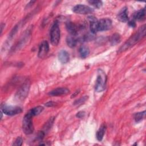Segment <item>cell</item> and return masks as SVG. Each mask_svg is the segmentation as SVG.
<instances>
[{"instance_id":"obj_11","label":"cell","mask_w":146,"mask_h":146,"mask_svg":"<svg viewBox=\"0 0 146 146\" xmlns=\"http://www.w3.org/2000/svg\"><path fill=\"white\" fill-rule=\"evenodd\" d=\"M66 27L67 31L72 35L75 36L78 34L79 30L80 29V27L76 25L71 22H67L66 24Z\"/></svg>"},{"instance_id":"obj_27","label":"cell","mask_w":146,"mask_h":146,"mask_svg":"<svg viewBox=\"0 0 146 146\" xmlns=\"http://www.w3.org/2000/svg\"><path fill=\"white\" fill-rule=\"evenodd\" d=\"M128 24L129 25L132 27H135L136 26V23H135V22L134 21H130L129 22H128Z\"/></svg>"},{"instance_id":"obj_19","label":"cell","mask_w":146,"mask_h":146,"mask_svg":"<svg viewBox=\"0 0 146 146\" xmlns=\"http://www.w3.org/2000/svg\"><path fill=\"white\" fill-rule=\"evenodd\" d=\"M43 110V107L41 106H39L33 108L32 109L29 110V111L28 112L30 115H31L33 116H36V115H39V113H40Z\"/></svg>"},{"instance_id":"obj_10","label":"cell","mask_w":146,"mask_h":146,"mask_svg":"<svg viewBox=\"0 0 146 146\" xmlns=\"http://www.w3.org/2000/svg\"><path fill=\"white\" fill-rule=\"evenodd\" d=\"M70 92L69 89L66 87H59L54 89L48 92V95L52 96H58L60 95H64Z\"/></svg>"},{"instance_id":"obj_26","label":"cell","mask_w":146,"mask_h":146,"mask_svg":"<svg viewBox=\"0 0 146 146\" xmlns=\"http://www.w3.org/2000/svg\"><path fill=\"white\" fill-rule=\"evenodd\" d=\"M55 104H56V103H55V102H48L46 103L44 105H45L46 107H52V106H55Z\"/></svg>"},{"instance_id":"obj_28","label":"cell","mask_w":146,"mask_h":146,"mask_svg":"<svg viewBox=\"0 0 146 146\" xmlns=\"http://www.w3.org/2000/svg\"><path fill=\"white\" fill-rule=\"evenodd\" d=\"M79 92V91H76L75 92V93L74 94H72V95L71 98H72V97H74V96H75V95H76V94H78Z\"/></svg>"},{"instance_id":"obj_7","label":"cell","mask_w":146,"mask_h":146,"mask_svg":"<svg viewBox=\"0 0 146 146\" xmlns=\"http://www.w3.org/2000/svg\"><path fill=\"white\" fill-rule=\"evenodd\" d=\"M72 10L74 13L79 14H88L94 12L93 9L88 6L82 4H79L73 7Z\"/></svg>"},{"instance_id":"obj_22","label":"cell","mask_w":146,"mask_h":146,"mask_svg":"<svg viewBox=\"0 0 146 146\" xmlns=\"http://www.w3.org/2000/svg\"><path fill=\"white\" fill-rule=\"evenodd\" d=\"M88 3L98 9L102 7L103 5V2L101 1H89Z\"/></svg>"},{"instance_id":"obj_8","label":"cell","mask_w":146,"mask_h":146,"mask_svg":"<svg viewBox=\"0 0 146 146\" xmlns=\"http://www.w3.org/2000/svg\"><path fill=\"white\" fill-rule=\"evenodd\" d=\"M112 21L109 18H102L98 22V31H106L112 27Z\"/></svg>"},{"instance_id":"obj_5","label":"cell","mask_w":146,"mask_h":146,"mask_svg":"<svg viewBox=\"0 0 146 146\" xmlns=\"http://www.w3.org/2000/svg\"><path fill=\"white\" fill-rule=\"evenodd\" d=\"M30 83L29 81L25 82L17 91L15 98L18 101H23L27 96L29 94L30 90Z\"/></svg>"},{"instance_id":"obj_1","label":"cell","mask_w":146,"mask_h":146,"mask_svg":"<svg viewBox=\"0 0 146 146\" xmlns=\"http://www.w3.org/2000/svg\"><path fill=\"white\" fill-rule=\"evenodd\" d=\"M146 29L145 25H144L141 27L139 28L138 31L134 34L132 36H131L127 41L123 44L119 50V52H123L124 51L127 50L129 48L138 42H139L143 38H144L145 35Z\"/></svg>"},{"instance_id":"obj_2","label":"cell","mask_w":146,"mask_h":146,"mask_svg":"<svg viewBox=\"0 0 146 146\" xmlns=\"http://www.w3.org/2000/svg\"><path fill=\"white\" fill-rule=\"evenodd\" d=\"M60 38V30L58 22H55L50 30V41L53 46H57Z\"/></svg>"},{"instance_id":"obj_25","label":"cell","mask_w":146,"mask_h":146,"mask_svg":"<svg viewBox=\"0 0 146 146\" xmlns=\"http://www.w3.org/2000/svg\"><path fill=\"white\" fill-rule=\"evenodd\" d=\"M85 112L84 111H79L76 113V117L78 118H82L85 116Z\"/></svg>"},{"instance_id":"obj_3","label":"cell","mask_w":146,"mask_h":146,"mask_svg":"<svg viewBox=\"0 0 146 146\" xmlns=\"http://www.w3.org/2000/svg\"><path fill=\"white\" fill-rule=\"evenodd\" d=\"M33 116L27 112L24 116L22 121V129L26 135L31 134L34 132V125L32 117Z\"/></svg>"},{"instance_id":"obj_24","label":"cell","mask_w":146,"mask_h":146,"mask_svg":"<svg viewBox=\"0 0 146 146\" xmlns=\"http://www.w3.org/2000/svg\"><path fill=\"white\" fill-rule=\"evenodd\" d=\"M23 143V139L21 137H18L16 140L14 141V143L13 144V145L15 146H21L22 145Z\"/></svg>"},{"instance_id":"obj_23","label":"cell","mask_w":146,"mask_h":146,"mask_svg":"<svg viewBox=\"0 0 146 146\" xmlns=\"http://www.w3.org/2000/svg\"><path fill=\"white\" fill-rule=\"evenodd\" d=\"M87 98H88V96H83V97H82V98H79V99L76 100L74 102V104L75 106L81 105V104H83V103L87 100Z\"/></svg>"},{"instance_id":"obj_18","label":"cell","mask_w":146,"mask_h":146,"mask_svg":"<svg viewBox=\"0 0 146 146\" xmlns=\"http://www.w3.org/2000/svg\"><path fill=\"white\" fill-rule=\"evenodd\" d=\"M105 131H106V125L102 124L100 126L99 130L97 131L96 135V138L99 141H101L103 139Z\"/></svg>"},{"instance_id":"obj_20","label":"cell","mask_w":146,"mask_h":146,"mask_svg":"<svg viewBox=\"0 0 146 146\" xmlns=\"http://www.w3.org/2000/svg\"><path fill=\"white\" fill-rule=\"evenodd\" d=\"M120 40H121V36H120V34H119L117 33H115L111 36L110 41L111 45L113 46V45H116L117 43H119L120 42Z\"/></svg>"},{"instance_id":"obj_9","label":"cell","mask_w":146,"mask_h":146,"mask_svg":"<svg viewBox=\"0 0 146 146\" xmlns=\"http://www.w3.org/2000/svg\"><path fill=\"white\" fill-rule=\"evenodd\" d=\"M49 51V44L46 40H43L39 45L38 56L39 58H44Z\"/></svg>"},{"instance_id":"obj_16","label":"cell","mask_w":146,"mask_h":146,"mask_svg":"<svg viewBox=\"0 0 146 146\" xmlns=\"http://www.w3.org/2000/svg\"><path fill=\"white\" fill-rule=\"evenodd\" d=\"M79 52L81 58H86L90 54V49L87 46L83 45L80 47L79 49Z\"/></svg>"},{"instance_id":"obj_17","label":"cell","mask_w":146,"mask_h":146,"mask_svg":"<svg viewBox=\"0 0 146 146\" xmlns=\"http://www.w3.org/2000/svg\"><path fill=\"white\" fill-rule=\"evenodd\" d=\"M78 39L75 38L74 36H67L66 38V43L68 46H69L71 48L74 47L78 42Z\"/></svg>"},{"instance_id":"obj_15","label":"cell","mask_w":146,"mask_h":146,"mask_svg":"<svg viewBox=\"0 0 146 146\" xmlns=\"http://www.w3.org/2000/svg\"><path fill=\"white\" fill-rule=\"evenodd\" d=\"M145 9L144 8L137 11L133 15L134 19L139 21L144 20L145 19Z\"/></svg>"},{"instance_id":"obj_21","label":"cell","mask_w":146,"mask_h":146,"mask_svg":"<svg viewBox=\"0 0 146 146\" xmlns=\"http://www.w3.org/2000/svg\"><path fill=\"white\" fill-rule=\"evenodd\" d=\"M145 111L135 113L134 115V119H135V121L138 123V122L141 121L143 119H144V116H145Z\"/></svg>"},{"instance_id":"obj_4","label":"cell","mask_w":146,"mask_h":146,"mask_svg":"<svg viewBox=\"0 0 146 146\" xmlns=\"http://www.w3.org/2000/svg\"><path fill=\"white\" fill-rule=\"evenodd\" d=\"M107 77L104 71L102 70H99L98 72V76L96 81L95 91L96 92H102L106 88Z\"/></svg>"},{"instance_id":"obj_12","label":"cell","mask_w":146,"mask_h":146,"mask_svg":"<svg viewBox=\"0 0 146 146\" xmlns=\"http://www.w3.org/2000/svg\"><path fill=\"white\" fill-rule=\"evenodd\" d=\"M88 20L90 22V32L95 34H96L98 31V21L96 19V18L93 16H90L88 18Z\"/></svg>"},{"instance_id":"obj_14","label":"cell","mask_w":146,"mask_h":146,"mask_svg":"<svg viewBox=\"0 0 146 146\" xmlns=\"http://www.w3.org/2000/svg\"><path fill=\"white\" fill-rule=\"evenodd\" d=\"M58 58L62 63L64 64L69 61L70 55L66 50H62L58 54Z\"/></svg>"},{"instance_id":"obj_13","label":"cell","mask_w":146,"mask_h":146,"mask_svg":"<svg viewBox=\"0 0 146 146\" xmlns=\"http://www.w3.org/2000/svg\"><path fill=\"white\" fill-rule=\"evenodd\" d=\"M128 11L127 7H124L117 15V19L119 21L122 22H126L128 20Z\"/></svg>"},{"instance_id":"obj_6","label":"cell","mask_w":146,"mask_h":146,"mask_svg":"<svg viewBox=\"0 0 146 146\" xmlns=\"http://www.w3.org/2000/svg\"><path fill=\"white\" fill-rule=\"evenodd\" d=\"M1 111L6 115L14 116L21 113L22 109L18 106H7L4 104L1 106Z\"/></svg>"}]
</instances>
